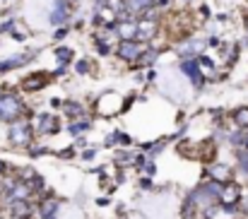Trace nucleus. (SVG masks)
Returning <instances> with one entry per match:
<instances>
[{"label":"nucleus","instance_id":"obj_1","mask_svg":"<svg viewBox=\"0 0 248 219\" xmlns=\"http://www.w3.org/2000/svg\"><path fill=\"white\" fill-rule=\"evenodd\" d=\"M19 118H34V111L24 104V99L17 92H2L0 89V123H15Z\"/></svg>","mask_w":248,"mask_h":219},{"label":"nucleus","instance_id":"obj_2","mask_svg":"<svg viewBox=\"0 0 248 219\" xmlns=\"http://www.w3.org/2000/svg\"><path fill=\"white\" fill-rule=\"evenodd\" d=\"M34 125L29 118H19L15 123L7 125V142L15 147V149H27L36 138H34Z\"/></svg>","mask_w":248,"mask_h":219},{"label":"nucleus","instance_id":"obj_3","mask_svg":"<svg viewBox=\"0 0 248 219\" xmlns=\"http://www.w3.org/2000/svg\"><path fill=\"white\" fill-rule=\"evenodd\" d=\"M92 113L101 116V118H113L123 113V96L118 92H104L94 99L92 104Z\"/></svg>","mask_w":248,"mask_h":219},{"label":"nucleus","instance_id":"obj_4","mask_svg":"<svg viewBox=\"0 0 248 219\" xmlns=\"http://www.w3.org/2000/svg\"><path fill=\"white\" fill-rule=\"evenodd\" d=\"M31 125H34V133L41 135V138H53V135H58L61 130H65V125H63V116H58V113H53V111L34 113Z\"/></svg>","mask_w":248,"mask_h":219},{"label":"nucleus","instance_id":"obj_5","mask_svg":"<svg viewBox=\"0 0 248 219\" xmlns=\"http://www.w3.org/2000/svg\"><path fill=\"white\" fill-rule=\"evenodd\" d=\"M145 48H147V44H142V41H138V39H123V41H116V46H113V58H116L118 63H123L125 68H130V65L142 56Z\"/></svg>","mask_w":248,"mask_h":219},{"label":"nucleus","instance_id":"obj_6","mask_svg":"<svg viewBox=\"0 0 248 219\" xmlns=\"http://www.w3.org/2000/svg\"><path fill=\"white\" fill-rule=\"evenodd\" d=\"M178 73L186 77V82L195 89V92H205V87H207V75L202 73V68L198 65V58H183V61H178Z\"/></svg>","mask_w":248,"mask_h":219},{"label":"nucleus","instance_id":"obj_7","mask_svg":"<svg viewBox=\"0 0 248 219\" xmlns=\"http://www.w3.org/2000/svg\"><path fill=\"white\" fill-rule=\"evenodd\" d=\"M51 82H56V77H53L51 70H34V73L24 75V77L19 79V89L27 92V94H39V92H44Z\"/></svg>","mask_w":248,"mask_h":219},{"label":"nucleus","instance_id":"obj_8","mask_svg":"<svg viewBox=\"0 0 248 219\" xmlns=\"http://www.w3.org/2000/svg\"><path fill=\"white\" fill-rule=\"evenodd\" d=\"M39 53H41L39 48H27V51H22V53H12V56L2 58V61H0V75H7V73L19 70V68H27L31 61L39 58Z\"/></svg>","mask_w":248,"mask_h":219},{"label":"nucleus","instance_id":"obj_9","mask_svg":"<svg viewBox=\"0 0 248 219\" xmlns=\"http://www.w3.org/2000/svg\"><path fill=\"white\" fill-rule=\"evenodd\" d=\"M171 48L176 51L178 61H183V58H198L200 53H205V36H202V39L195 36V34H193V36H186V39L176 41Z\"/></svg>","mask_w":248,"mask_h":219},{"label":"nucleus","instance_id":"obj_10","mask_svg":"<svg viewBox=\"0 0 248 219\" xmlns=\"http://www.w3.org/2000/svg\"><path fill=\"white\" fill-rule=\"evenodd\" d=\"M205 178H210V181H217V183H229V181H234L236 178V171H234V166L232 164H227V161H210V164H205Z\"/></svg>","mask_w":248,"mask_h":219},{"label":"nucleus","instance_id":"obj_11","mask_svg":"<svg viewBox=\"0 0 248 219\" xmlns=\"http://www.w3.org/2000/svg\"><path fill=\"white\" fill-rule=\"evenodd\" d=\"M241 195H244V183L234 178V181H229V183L222 186V190H219V205L222 207H239Z\"/></svg>","mask_w":248,"mask_h":219},{"label":"nucleus","instance_id":"obj_12","mask_svg":"<svg viewBox=\"0 0 248 219\" xmlns=\"http://www.w3.org/2000/svg\"><path fill=\"white\" fill-rule=\"evenodd\" d=\"M51 56H53L56 65H61V68H73V63L78 61L75 48L68 46V44H56V46L51 48Z\"/></svg>","mask_w":248,"mask_h":219},{"label":"nucleus","instance_id":"obj_13","mask_svg":"<svg viewBox=\"0 0 248 219\" xmlns=\"http://www.w3.org/2000/svg\"><path fill=\"white\" fill-rule=\"evenodd\" d=\"M36 212V207L31 205V200H7V215L12 219H31Z\"/></svg>","mask_w":248,"mask_h":219},{"label":"nucleus","instance_id":"obj_14","mask_svg":"<svg viewBox=\"0 0 248 219\" xmlns=\"http://www.w3.org/2000/svg\"><path fill=\"white\" fill-rule=\"evenodd\" d=\"M87 104H82L80 99H63V106H61V113H63V118H68V121H78V118H82L87 116Z\"/></svg>","mask_w":248,"mask_h":219},{"label":"nucleus","instance_id":"obj_15","mask_svg":"<svg viewBox=\"0 0 248 219\" xmlns=\"http://www.w3.org/2000/svg\"><path fill=\"white\" fill-rule=\"evenodd\" d=\"M65 130H68V135H70V138H80V135H87L89 130H94V118L82 116V118H78V121H68Z\"/></svg>","mask_w":248,"mask_h":219},{"label":"nucleus","instance_id":"obj_16","mask_svg":"<svg viewBox=\"0 0 248 219\" xmlns=\"http://www.w3.org/2000/svg\"><path fill=\"white\" fill-rule=\"evenodd\" d=\"M135 34H138V17H125V19H118L116 22V36H118V41L135 39Z\"/></svg>","mask_w":248,"mask_h":219},{"label":"nucleus","instance_id":"obj_17","mask_svg":"<svg viewBox=\"0 0 248 219\" xmlns=\"http://www.w3.org/2000/svg\"><path fill=\"white\" fill-rule=\"evenodd\" d=\"M92 48H94V53L99 56V58H111L113 56V41H108V39H104V36H99V34H94L92 31Z\"/></svg>","mask_w":248,"mask_h":219},{"label":"nucleus","instance_id":"obj_18","mask_svg":"<svg viewBox=\"0 0 248 219\" xmlns=\"http://www.w3.org/2000/svg\"><path fill=\"white\" fill-rule=\"evenodd\" d=\"M224 140H227V145L232 149H248V130H239V128L227 130Z\"/></svg>","mask_w":248,"mask_h":219},{"label":"nucleus","instance_id":"obj_19","mask_svg":"<svg viewBox=\"0 0 248 219\" xmlns=\"http://www.w3.org/2000/svg\"><path fill=\"white\" fill-rule=\"evenodd\" d=\"M157 7V0H128V12L133 17H142Z\"/></svg>","mask_w":248,"mask_h":219},{"label":"nucleus","instance_id":"obj_20","mask_svg":"<svg viewBox=\"0 0 248 219\" xmlns=\"http://www.w3.org/2000/svg\"><path fill=\"white\" fill-rule=\"evenodd\" d=\"M229 121L234 128L248 130V106H236L234 111H229Z\"/></svg>","mask_w":248,"mask_h":219},{"label":"nucleus","instance_id":"obj_21","mask_svg":"<svg viewBox=\"0 0 248 219\" xmlns=\"http://www.w3.org/2000/svg\"><path fill=\"white\" fill-rule=\"evenodd\" d=\"M234 171L248 178V149H234Z\"/></svg>","mask_w":248,"mask_h":219},{"label":"nucleus","instance_id":"obj_22","mask_svg":"<svg viewBox=\"0 0 248 219\" xmlns=\"http://www.w3.org/2000/svg\"><path fill=\"white\" fill-rule=\"evenodd\" d=\"M198 65L202 68V73L207 75V77H212V75L219 70V63H217V58H212L210 53H200V56H198Z\"/></svg>","mask_w":248,"mask_h":219},{"label":"nucleus","instance_id":"obj_23","mask_svg":"<svg viewBox=\"0 0 248 219\" xmlns=\"http://www.w3.org/2000/svg\"><path fill=\"white\" fill-rule=\"evenodd\" d=\"M70 70L78 75V77H89V75L94 73V61H92V58H87V56H84V58H78V61L73 63V68H70Z\"/></svg>","mask_w":248,"mask_h":219},{"label":"nucleus","instance_id":"obj_24","mask_svg":"<svg viewBox=\"0 0 248 219\" xmlns=\"http://www.w3.org/2000/svg\"><path fill=\"white\" fill-rule=\"evenodd\" d=\"M133 161H135V154H133L128 147H123V149H118V152L113 154V164H116L118 169H130Z\"/></svg>","mask_w":248,"mask_h":219},{"label":"nucleus","instance_id":"obj_25","mask_svg":"<svg viewBox=\"0 0 248 219\" xmlns=\"http://www.w3.org/2000/svg\"><path fill=\"white\" fill-rule=\"evenodd\" d=\"M29 36H31V29H27L22 22H17V27L10 31V39H12V41H17V44H24V41H29Z\"/></svg>","mask_w":248,"mask_h":219},{"label":"nucleus","instance_id":"obj_26","mask_svg":"<svg viewBox=\"0 0 248 219\" xmlns=\"http://www.w3.org/2000/svg\"><path fill=\"white\" fill-rule=\"evenodd\" d=\"M121 133H123V130H111V133H106V138H104L101 145L106 147V149H116V147H121Z\"/></svg>","mask_w":248,"mask_h":219},{"label":"nucleus","instance_id":"obj_27","mask_svg":"<svg viewBox=\"0 0 248 219\" xmlns=\"http://www.w3.org/2000/svg\"><path fill=\"white\" fill-rule=\"evenodd\" d=\"M27 152H29V156H34V159H36V156H46V154H51V147L41 145V142H36V140H34L31 145L27 147Z\"/></svg>","mask_w":248,"mask_h":219},{"label":"nucleus","instance_id":"obj_28","mask_svg":"<svg viewBox=\"0 0 248 219\" xmlns=\"http://www.w3.org/2000/svg\"><path fill=\"white\" fill-rule=\"evenodd\" d=\"M56 156H58V159H63V161H70V159H78V156H80V152H78V147L75 145H68V147H63V149H58V152H56Z\"/></svg>","mask_w":248,"mask_h":219},{"label":"nucleus","instance_id":"obj_29","mask_svg":"<svg viewBox=\"0 0 248 219\" xmlns=\"http://www.w3.org/2000/svg\"><path fill=\"white\" fill-rule=\"evenodd\" d=\"M70 34H73V27H70V24H65V27H56V29H53V36H51V39H53L56 44H63V41H65V39H68Z\"/></svg>","mask_w":248,"mask_h":219},{"label":"nucleus","instance_id":"obj_30","mask_svg":"<svg viewBox=\"0 0 248 219\" xmlns=\"http://www.w3.org/2000/svg\"><path fill=\"white\" fill-rule=\"evenodd\" d=\"M140 171H142V176L155 178V176H157V164H155V159H147V161H145V166H142Z\"/></svg>","mask_w":248,"mask_h":219},{"label":"nucleus","instance_id":"obj_31","mask_svg":"<svg viewBox=\"0 0 248 219\" xmlns=\"http://www.w3.org/2000/svg\"><path fill=\"white\" fill-rule=\"evenodd\" d=\"M96 154H99V147H84L82 152H80V159L82 161H94Z\"/></svg>","mask_w":248,"mask_h":219},{"label":"nucleus","instance_id":"obj_32","mask_svg":"<svg viewBox=\"0 0 248 219\" xmlns=\"http://www.w3.org/2000/svg\"><path fill=\"white\" fill-rule=\"evenodd\" d=\"M219 44H222L219 34H207L205 36V48H219Z\"/></svg>","mask_w":248,"mask_h":219},{"label":"nucleus","instance_id":"obj_33","mask_svg":"<svg viewBox=\"0 0 248 219\" xmlns=\"http://www.w3.org/2000/svg\"><path fill=\"white\" fill-rule=\"evenodd\" d=\"M198 12L202 15V19H205V22H210V17H212V10H210V5L200 2V5H198Z\"/></svg>","mask_w":248,"mask_h":219},{"label":"nucleus","instance_id":"obj_34","mask_svg":"<svg viewBox=\"0 0 248 219\" xmlns=\"http://www.w3.org/2000/svg\"><path fill=\"white\" fill-rule=\"evenodd\" d=\"M239 215H248V190H244L241 203H239Z\"/></svg>","mask_w":248,"mask_h":219},{"label":"nucleus","instance_id":"obj_35","mask_svg":"<svg viewBox=\"0 0 248 219\" xmlns=\"http://www.w3.org/2000/svg\"><path fill=\"white\" fill-rule=\"evenodd\" d=\"M215 19H217L222 27H227V24L232 22V15H229V12H217V17H215Z\"/></svg>","mask_w":248,"mask_h":219},{"label":"nucleus","instance_id":"obj_36","mask_svg":"<svg viewBox=\"0 0 248 219\" xmlns=\"http://www.w3.org/2000/svg\"><path fill=\"white\" fill-rule=\"evenodd\" d=\"M48 106H51L53 111H61V106H63V99H61V96H51V99H48Z\"/></svg>","mask_w":248,"mask_h":219},{"label":"nucleus","instance_id":"obj_37","mask_svg":"<svg viewBox=\"0 0 248 219\" xmlns=\"http://www.w3.org/2000/svg\"><path fill=\"white\" fill-rule=\"evenodd\" d=\"M140 188H142V190H152V188H155L152 178H150V176H142V178H140Z\"/></svg>","mask_w":248,"mask_h":219},{"label":"nucleus","instance_id":"obj_38","mask_svg":"<svg viewBox=\"0 0 248 219\" xmlns=\"http://www.w3.org/2000/svg\"><path fill=\"white\" fill-rule=\"evenodd\" d=\"M133 142H135V140L130 138V133H125V130H123V133H121V147H130Z\"/></svg>","mask_w":248,"mask_h":219},{"label":"nucleus","instance_id":"obj_39","mask_svg":"<svg viewBox=\"0 0 248 219\" xmlns=\"http://www.w3.org/2000/svg\"><path fill=\"white\" fill-rule=\"evenodd\" d=\"M73 145L78 147V149H84L89 142H87V138H84V135H80V138H75V142H73Z\"/></svg>","mask_w":248,"mask_h":219},{"label":"nucleus","instance_id":"obj_40","mask_svg":"<svg viewBox=\"0 0 248 219\" xmlns=\"http://www.w3.org/2000/svg\"><path fill=\"white\" fill-rule=\"evenodd\" d=\"M7 169H10V166H7V164H5V161L0 159V181H2V178L7 176Z\"/></svg>","mask_w":248,"mask_h":219},{"label":"nucleus","instance_id":"obj_41","mask_svg":"<svg viewBox=\"0 0 248 219\" xmlns=\"http://www.w3.org/2000/svg\"><path fill=\"white\" fill-rule=\"evenodd\" d=\"M96 205L106 207V205H111V198H99V200H96Z\"/></svg>","mask_w":248,"mask_h":219},{"label":"nucleus","instance_id":"obj_42","mask_svg":"<svg viewBox=\"0 0 248 219\" xmlns=\"http://www.w3.org/2000/svg\"><path fill=\"white\" fill-rule=\"evenodd\" d=\"M241 22H244V29H248V12H244V15H241Z\"/></svg>","mask_w":248,"mask_h":219},{"label":"nucleus","instance_id":"obj_43","mask_svg":"<svg viewBox=\"0 0 248 219\" xmlns=\"http://www.w3.org/2000/svg\"><path fill=\"white\" fill-rule=\"evenodd\" d=\"M92 2H94V7H96V5H104V0H92Z\"/></svg>","mask_w":248,"mask_h":219},{"label":"nucleus","instance_id":"obj_44","mask_svg":"<svg viewBox=\"0 0 248 219\" xmlns=\"http://www.w3.org/2000/svg\"><path fill=\"white\" fill-rule=\"evenodd\" d=\"M0 2H10V0H0Z\"/></svg>","mask_w":248,"mask_h":219}]
</instances>
